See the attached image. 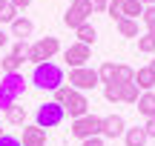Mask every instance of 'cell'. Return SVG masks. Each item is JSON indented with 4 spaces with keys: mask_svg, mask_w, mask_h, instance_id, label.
I'll return each instance as SVG.
<instances>
[{
    "mask_svg": "<svg viewBox=\"0 0 155 146\" xmlns=\"http://www.w3.org/2000/svg\"><path fill=\"white\" fill-rule=\"evenodd\" d=\"M75 37H78V43L95 46V40H98V32H95L92 23H83V26H78V29H75Z\"/></svg>",
    "mask_w": 155,
    "mask_h": 146,
    "instance_id": "2e32d148",
    "label": "cell"
},
{
    "mask_svg": "<svg viewBox=\"0 0 155 146\" xmlns=\"http://www.w3.org/2000/svg\"><path fill=\"white\" fill-rule=\"evenodd\" d=\"M141 20H144L147 32L155 34V6H144V14H141Z\"/></svg>",
    "mask_w": 155,
    "mask_h": 146,
    "instance_id": "4316f807",
    "label": "cell"
},
{
    "mask_svg": "<svg viewBox=\"0 0 155 146\" xmlns=\"http://www.w3.org/2000/svg\"><path fill=\"white\" fill-rule=\"evenodd\" d=\"M63 118H66V112H63V106L55 103V100H46V103H40V106L35 109V123H38L40 129H52V126L63 123Z\"/></svg>",
    "mask_w": 155,
    "mask_h": 146,
    "instance_id": "277c9868",
    "label": "cell"
},
{
    "mask_svg": "<svg viewBox=\"0 0 155 146\" xmlns=\"http://www.w3.org/2000/svg\"><path fill=\"white\" fill-rule=\"evenodd\" d=\"M104 97L109 103H118L121 100V83H115V80L112 83H104Z\"/></svg>",
    "mask_w": 155,
    "mask_h": 146,
    "instance_id": "d4e9b609",
    "label": "cell"
},
{
    "mask_svg": "<svg viewBox=\"0 0 155 146\" xmlns=\"http://www.w3.org/2000/svg\"><path fill=\"white\" fill-rule=\"evenodd\" d=\"M106 14L112 17V20H124V0H109V6H106Z\"/></svg>",
    "mask_w": 155,
    "mask_h": 146,
    "instance_id": "484cf974",
    "label": "cell"
},
{
    "mask_svg": "<svg viewBox=\"0 0 155 146\" xmlns=\"http://www.w3.org/2000/svg\"><path fill=\"white\" fill-rule=\"evenodd\" d=\"M141 3H144V6H155V0H141Z\"/></svg>",
    "mask_w": 155,
    "mask_h": 146,
    "instance_id": "d590c367",
    "label": "cell"
},
{
    "mask_svg": "<svg viewBox=\"0 0 155 146\" xmlns=\"http://www.w3.org/2000/svg\"><path fill=\"white\" fill-rule=\"evenodd\" d=\"M147 141H150V135H147L144 126H132V129L124 132V143L127 146H147Z\"/></svg>",
    "mask_w": 155,
    "mask_h": 146,
    "instance_id": "7c38bea8",
    "label": "cell"
},
{
    "mask_svg": "<svg viewBox=\"0 0 155 146\" xmlns=\"http://www.w3.org/2000/svg\"><path fill=\"white\" fill-rule=\"evenodd\" d=\"M6 123H15V126H26V109L23 106H9L6 109Z\"/></svg>",
    "mask_w": 155,
    "mask_h": 146,
    "instance_id": "e0dca14e",
    "label": "cell"
},
{
    "mask_svg": "<svg viewBox=\"0 0 155 146\" xmlns=\"http://www.w3.org/2000/svg\"><path fill=\"white\" fill-rule=\"evenodd\" d=\"M135 83H138L141 92H152V89H155V72H152L150 66L138 69V72H135Z\"/></svg>",
    "mask_w": 155,
    "mask_h": 146,
    "instance_id": "9a60e30c",
    "label": "cell"
},
{
    "mask_svg": "<svg viewBox=\"0 0 155 146\" xmlns=\"http://www.w3.org/2000/svg\"><path fill=\"white\" fill-rule=\"evenodd\" d=\"M23 92H26V78H23L20 72L3 75V80H0V109L6 112L9 106H15L23 97Z\"/></svg>",
    "mask_w": 155,
    "mask_h": 146,
    "instance_id": "7a4b0ae2",
    "label": "cell"
},
{
    "mask_svg": "<svg viewBox=\"0 0 155 146\" xmlns=\"http://www.w3.org/2000/svg\"><path fill=\"white\" fill-rule=\"evenodd\" d=\"M135 109H138L144 118H155V92H141Z\"/></svg>",
    "mask_w": 155,
    "mask_h": 146,
    "instance_id": "5bb4252c",
    "label": "cell"
},
{
    "mask_svg": "<svg viewBox=\"0 0 155 146\" xmlns=\"http://www.w3.org/2000/svg\"><path fill=\"white\" fill-rule=\"evenodd\" d=\"M66 95H69V86L63 83L61 89H55V103H61V106H63V100H66Z\"/></svg>",
    "mask_w": 155,
    "mask_h": 146,
    "instance_id": "f546056e",
    "label": "cell"
},
{
    "mask_svg": "<svg viewBox=\"0 0 155 146\" xmlns=\"http://www.w3.org/2000/svg\"><path fill=\"white\" fill-rule=\"evenodd\" d=\"M141 14H144V3H141V0H124V17L138 20Z\"/></svg>",
    "mask_w": 155,
    "mask_h": 146,
    "instance_id": "ffe728a7",
    "label": "cell"
},
{
    "mask_svg": "<svg viewBox=\"0 0 155 146\" xmlns=\"http://www.w3.org/2000/svg\"><path fill=\"white\" fill-rule=\"evenodd\" d=\"M72 135L78 138V141H86V138H98L101 135V118L98 115H83V118H75L72 120Z\"/></svg>",
    "mask_w": 155,
    "mask_h": 146,
    "instance_id": "52a82bcc",
    "label": "cell"
},
{
    "mask_svg": "<svg viewBox=\"0 0 155 146\" xmlns=\"http://www.w3.org/2000/svg\"><path fill=\"white\" fill-rule=\"evenodd\" d=\"M124 132H127V120L121 118V115H106V118H101V138H124Z\"/></svg>",
    "mask_w": 155,
    "mask_h": 146,
    "instance_id": "30bf717a",
    "label": "cell"
},
{
    "mask_svg": "<svg viewBox=\"0 0 155 146\" xmlns=\"http://www.w3.org/2000/svg\"><path fill=\"white\" fill-rule=\"evenodd\" d=\"M23 146H46V129H40L38 123H29L23 126V138H20Z\"/></svg>",
    "mask_w": 155,
    "mask_h": 146,
    "instance_id": "8fae6325",
    "label": "cell"
},
{
    "mask_svg": "<svg viewBox=\"0 0 155 146\" xmlns=\"http://www.w3.org/2000/svg\"><path fill=\"white\" fill-rule=\"evenodd\" d=\"M115 69H118V63L106 60L104 66L98 69V78H101V83H112V80H115Z\"/></svg>",
    "mask_w": 155,
    "mask_h": 146,
    "instance_id": "603a6c76",
    "label": "cell"
},
{
    "mask_svg": "<svg viewBox=\"0 0 155 146\" xmlns=\"http://www.w3.org/2000/svg\"><path fill=\"white\" fill-rule=\"evenodd\" d=\"M92 11H95L92 0H72L66 14H63V23H66L69 29H78V26H83V23H89Z\"/></svg>",
    "mask_w": 155,
    "mask_h": 146,
    "instance_id": "5b68a950",
    "label": "cell"
},
{
    "mask_svg": "<svg viewBox=\"0 0 155 146\" xmlns=\"http://www.w3.org/2000/svg\"><path fill=\"white\" fill-rule=\"evenodd\" d=\"M9 6V0H0V14H3V9Z\"/></svg>",
    "mask_w": 155,
    "mask_h": 146,
    "instance_id": "e575fe53",
    "label": "cell"
},
{
    "mask_svg": "<svg viewBox=\"0 0 155 146\" xmlns=\"http://www.w3.org/2000/svg\"><path fill=\"white\" fill-rule=\"evenodd\" d=\"M0 63H3V72H6V75H12V72H20V66H23V60H20L17 55H12V52H9V55H6Z\"/></svg>",
    "mask_w": 155,
    "mask_h": 146,
    "instance_id": "cb8c5ba5",
    "label": "cell"
},
{
    "mask_svg": "<svg viewBox=\"0 0 155 146\" xmlns=\"http://www.w3.org/2000/svg\"><path fill=\"white\" fill-rule=\"evenodd\" d=\"M132 80H135V69L127 66V63H118V69H115V83H132Z\"/></svg>",
    "mask_w": 155,
    "mask_h": 146,
    "instance_id": "44dd1931",
    "label": "cell"
},
{
    "mask_svg": "<svg viewBox=\"0 0 155 146\" xmlns=\"http://www.w3.org/2000/svg\"><path fill=\"white\" fill-rule=\"evenodd\" d=\"M0 146H23V143H20V138H15V135H0Z\"/></svg>",
    "mask_w": 155,
    "mask_h": 146,
    "instance_id": "f1b7e54d",
    "label": "cell"
},
{
    "mask_svg": "<svg viewBox=\"0 0 155 146\" xmlns=\"http://www.w3.org/2000/svg\"><path fill=\"white\" fill-rule=\"evenodd\" d=\"M144 129H147V135H150V138H155V118H147Z\"/></svg>",
    "mask_w": 155,
    "mask_h": 146,
    "instance_id": "1f68e13d",
    "label": "cell"
},
{
    "mask_svg": "<svg viewBox=\"0 0 155 146\" xmlns=\"http://www.w3.org/2000/svg\"><path fill=\"white\" fill-rule=\"evenodd\" d=\"M32 32H35V23L29 20V17H17V20L12 23V37H17V40L32 37Z\"/></svg>",
    "mask_w": 155,
    "mask_h": 146,
    "instance_id": "4fadbf2b",
    "label": "cell"
},
{
    "mask_svg": "<svg viewBox=\"0 0 155 146\" xmlns=\"http://www.w3.org/2000/svg\"><path fill=\"white\" fill-rule=\"evenodd\" d=\"M81 146H104V138H86V141H81Z\"/></svg>",
    "mask_w": 155,
    "mask_h": 146,
    "instance_id": "4dcf8cb0",
    "label": "cell"
},
{
    "mask_svg": "<svg viewBox=\"0 0 155 146\" xmlns=\"http://www.w3.org/2000/svg\"><path fill=\"white\" fill-rule=\"evenodd\" d=\"M61 52V40L58 37H52V34H46V37H40V40H35L32 46H29V55H26V60H32L35 66L38 63H46V60H52V57Z\"/></svg>",
    "mask_w": 155,
    "mask_h": 146,
    "instance_id": "3957f363",
    "label": "cell"
},
{
    "mask_svg": "<svg viewBox=\"0 0 155 146\" xmlns=\"http://www.w3.org/2000/svg\"><path fill=\"white\" fill-rule=\"evenodd\" d=\"M138 97H141V89H138V83H121V100L124 103H138Z\"/></svg>",
    "mask_w": 155,
    "mask_h": 146,
    "instance_id": "ac0fdd59",
    "label": "cell"
},
{
    "mask_svg": "<svg viewBox=\"0 0 155 146\" xmlns=\"http://www.w3.org/2000/svg\"><path fill=\"white\" fill-rule=\"evenodd\" d=\"M9 3L15 6L17 11H20V9H29V3H32V0H9Z\"/></svg>",
    "mask_w": 155,
    "mask_h": 146,
    "instance_id": "d6a6232c",
    "label": "cell"
},
{
    "mask_svg": "<svg viewBox=\"0 0 155 146\" xmlns=\"http://www.w3.org/2000/svg\"><path fill=\"white\" fill-rule=\"evenodd\" d=\"M89 57H92V46H86V43H72L66 52H63V60H66L69 69H81V66H86Z\"/></svg>",
    "mask_w": 155,
    "mask_h": 146,
    "instance_id": "9c48e42d",
    "label": "cell"
},
{
    "mask_svg": "<svg viewBox=\"0 0 155 146\" xmlns=\"http://www.w3.org/2000/svg\"><path fill=\"white\" fill-rule=\"evenodd\" d=\"M98 83H101L98 69H92V66L69 69V86H72V89H78V92H89V89H95Z\"/></svg>",
    "mask_w": 155,
    "mask_h": 146,
    "instance_id": "8992f818",
    "label": "cell"
},
{
    "mask_svg": "<svg viewBox=\"0 0 155 146\" xmlns=\"http://www.w3.org/2000/svg\"><path fill=\"white\" fill-rule=\"evenodd\" d=\"M0 135H3V132H0Z\"/></svg>",
    "mask_w": 155,
    "mask_h": 146,
    "instance_id": "74e56055",
    "label": "cell"
},
{
    "mask_svg": "<svg viewBox=\"0 0 155 146\" xmlns=\"http://www.w3.org/2000/svg\"><path fill=\"white\" fill-rule=\"evenodd\" d=\"M138 52H144V55H152V52H155V34H150V32L138 34Z\"/></svg>",
    "mask_w": 155,
    "mask_h": 146,
    "instance_id": "7402d4cb",
    "label": "cell"
},
{
    "mask_svg": "<svg viewBox=\"0 0 155 146\" xmlns=\"http://www.w3.org/2000/svg\"><path fill=\"white\" fill-rule=\"evenodd\" d=\"M66 83V75H63V69L58 66V63L46 60V63H38L32 72V86L40 92H55L61 89V86Z\"/></svg>",
    "mask_w": 155,
    "mask_h": 146,
    "instance_id": "6da1fadb",
    "label": "cell"
},
{
    "mask_svg": "<svg viewBox=\"0 0 155 146\" xmlns=\"http://www.w3.org/2000/svg\"><path fill=\"white\" fill-rule=\"evenodd\" d=\"M12 55H17V57L23 60V57L29 55V46H26V40H17V43H15V49H12Z\"/></svg>",
    "mask_w": 155,
    "mask_h": 146,
    "instance_id": "83f0119b",
    "label": "cell"
},
{
    "mask_svg": "<svg viewBox=\"0 0 155 146\" xmlns=\"http://www.w3.org/2000/svg\"><path fill=\"white\" fill-rule=\"evenodd\" d=\"M115 26H118V34H121V37H138V20L124 17V20H118Z\"/></svg>",
    "mask_w": 155,
    "mask_h": 146,
    "instance_id": "d6986e66",
    "label": "cell"
},
{
    "mask_svg": "<svg viewBox=\"0 0 155 146\" xmlns=\"http://www.w3.org/2000/svg\"><path fill=\"white\" fill-rule=\"evenodd\" d=\"M6 43H9V34H6V32H3V29H0V49H3V46H6Z\"/></svg>",
    "mask_w": 155,
    "mask_h": 146,
    "instance_id": "836d02e7",
    "label": "cell"
},
{
    "mask_svg": "<svg viewBox=\"0 0 155 146\" xmlns=\"http://www.w3.org/2000/svg\"><path fill=\"white\" fill-rule=\"evenodd\" d=\"M150 69H152V72H155V60H152V63H150Z\"/></svg>",
    "mask_w": 155,
    "mask_h": 146,
    "instance_id": "8d00e7d4",
    "label": "cell"
},
{
    "mask_svg": "<svg viewBox=\"0 0 155 146\" xmlns=\"http://www.w3.org/2000/svg\"><path fill=\"white\" fill-rule=\"evenodd\" d=\"M63 112L69 115V118H83V115H89V100H86V92H78L69 86V95L66 100H63Z\"/></svg>",
    "mask_w": 155,
    "mask_h": 146,
    "instance_id": "ba28073f",
    "label": "cell"
}]
</instances>
